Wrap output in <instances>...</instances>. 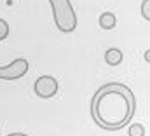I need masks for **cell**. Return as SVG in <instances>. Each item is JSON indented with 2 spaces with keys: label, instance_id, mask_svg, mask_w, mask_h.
Here are the masks:
<instances>
[{
  "label": "cell",
  "instance_id": "7",
  "mask_svg": "<svg viewBox=\"0 0 150 136\" xmlns=\"http://www.w3.org/2000/svg\"><path fill=\"white\" fill-rule=\"evenodd\" d=\"M127 135L129 136H145V127L142 124H131L129 129H127Z\"/></svg>",
  "mask_w": 150,
  "mask_h": 136
},
{
  "label": "cell",
  "instance_id": "5",
  "mask_svg": "<svg viewBox=\"0 0 150 136\" xmlns=\"http://www.w3.org/2000/svg\"><path fill=\"white\" fill-rule=\"evenodd\" d=\"M122 59H124V54H122L120 49L110 47V49L105 52V61H107V65H110V67H117V65H120Z\"/></svg>",
  "mask_w": 150,
  "mask_h": 136
},
{
  "label": "cell",
  "instance_id": "9",
  "mask_svg": "<svg viewBox=\"0 0 150 136\" xmlns=\"http://www.w3.org/2000/svg\"><path fill=\"white\" fill-rule=\"evenodd\" d=\"M142 16H143V19L150 21V0L142 2Z\"/></svg>",
  "mask_w": 150,
  "mask_h": 136
},
{
  "label": "cell",
  "instance_id": "11",
  "mask_svg": "<svg viewBox=\"0 0 150 136\" xmlns=\"http://www.w3.org/2000/svg\"><path fill=\"white\" fill-rule=\"evenodd\" d=\"M9 136H28V135H25V133H12V135H9Z\"/></svg>",
  "mask_w": 150,
  "mask_h": 136
},
{
  "label": "cell",
  "instance_id": "6",
  "mask_svg": "<svg viewBox=\"0 0 150 136\" xmlns=\"http://www.w3.org/2000/svg\"><path fill=\"white\" fill-rule=\"evenodd\" d=\"M115 25H117V19H115L113 12H103L100 16V26L103 30H112V28H115Z\"/></svg>",
  "mask_w": 150,
  "mask_h": 136
},
{
  "label": "cell",
  "instance_id": "1",
  "mask_svg": "<svg viewBox=\"0 0 150 136\" xmlns=\"http://www.w3.org/2000/svg\"><path fill=\"white\" fill-rule=\"evenodd\" d=\"M136 112V98L133 91L120 82L101 86L91 100L93 120L105 131H119L131 124Z\"/></svg>",
  "mask_w": 150,
  "mask_h": 136
},
{
  "label": "cell",
  "instance_id": "4",
  "mask_svg": "<svg viewBox=\"0 0 150 136\" xmlns=\"http://www.w3.org/2000/svg\"><path fill=\"white\" fill-rule=\"evenodd\" d=\"M28 68H30L28 59L18 58L12 63H9L7 67H0V79L2 80H18V79L26 75Z\"/></svg>",
  "mask_w": 150,
  "mask_h": 136
},
{
  "label": "cell",
  "instance_id": "10",
  "mask_svg": "<svg viewBox=\"0 0 150 136\" xmlns=\"http://www.w3.org/2000/svg\"><path fill=\"white\" fill-rule=\"evenodd\" d=\"M145 61H149V63H150V49L145 52Z\"/></svg>",
  "mask_w": 150,
  "mask_h": 136
},
{
  "label": "cell",
  "instance_id": "8",
  "mask_svg": "<svg viewBox=\"0 0 150 136\" xmlns=\"http://www.w3.org/2000/svg\"><path fill=\"white\" fill-rule=\"evenodd\" d=\"M9 37V25H7V21L5 19H2L0 18V42L2 40H5Z\"/></svg>",
  "mask_w": 150,
  "mask_h": 136
},
{
  "label": "cell",
  "instance_id": "2",
  "mask_svg": "<svg viewBox=\"0 0 150 136\" xmlns=\"http://www.w3.org/2000/svg\"><path fill=\"white\" fill-rule=\"evenodd\" d=\"M54 25L61 33H72L77 28V16L70 0H49Z\"/></svg>",
  "mask_w": 150,
  "mask_h": 136
},
{
  "label": "cell",
  "instance_id": "3",
  "mask_svg": "<svg viewBox=\"0 0 150 136\" xmlns=\"http://www.w3.org/2000/svg\"><path fill=\"white\" fill-rule=\"evenodd\" d=\"M58 89H59V84H58V80L52 75H42V77H38L37 80H35V84H33L35 94H37L38 98H42V100H49V98L56 96Z\"/></svg>",
  "mask_w": 150,
  "mask_h": 136
}]
</instances>
